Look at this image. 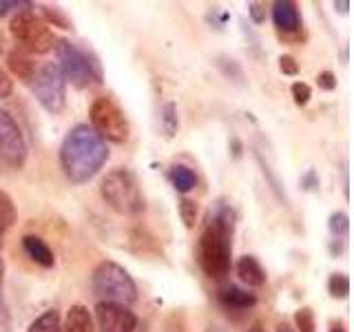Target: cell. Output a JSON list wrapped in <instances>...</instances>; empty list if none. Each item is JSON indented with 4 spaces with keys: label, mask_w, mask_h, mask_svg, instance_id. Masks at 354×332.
<instances>
[{
    "label": "cell",
    "mask_w": 354,
    "mask_h": 332,
    "mask_svg": "<svg viewBox=\"0 0 354 332\" xmlns=\"http://www.w3.org/2000/svg\"><path fill=\"white\" fill-rule=\"evenodd\" d=\"M95 319L102 332H136L138 317L129 306L100 302L95 306Z\"/></svg>",
    "instance_id": "cell-10"
},
{
    "label": "cell",
    "mask_w": 354,
    "mask_h": 332,
    "mask_svg": "<svg viewBox=\"0 0 354 332\" xmlns=\"http://www.w3.org/2000/svg\"><path fill=\"white\" fill-rule=\"evenodd\" d=\"M22 250L27 252V257L42 266V268H53L55 266V255L51 250V246L44 241L40 235H25L22 237Z\"/></svg>",
    "instance_id": "cell-12"
},
{
    "label": "cell",
    "mask_w": 354,
    "mask_h": 332,
    "mask_svg": "<svg viewBox=\"0 0 354 332\" xmlns=\"http://www.w3.org/2000/svg\"><path fill=\"white\" fill-rule=\"evenodd\" d=\"M235 270L239 275V279L248 288H261L266 284V279H268L263 266L259 264V259L254 257V255H243V257L237 261Z\"/></svg>",
    "instance_id": "cell-14"
},
{
    "label": "cell",
    "mask_w": 354,
    "mask_h": 332,
    "mask_svg": "<svg viewBox=\"0 0 354 332\" xmlns=\"http://www.w3.org/2000/svg\"><path fill=\"white\" fill-rule=\"evenodd\" d=\"M3 44H5V42H3V36H0V53H3V49H5Z\"/></svg>",
    "instance_id": "cell-39"
},
{
    "label": "cell",
    "mask_w": 354,
    "mask_h": 332,
    "mask_svg": "<svg viewBox=\"0 0 354 332\" xmlns=\"http://www.w3.org/2000/svg\"><path fill=\"white\" fill-rule=\"evenodd\" d=\"M248 14H250L254 25H261V22H266V5L263 3H250Z\"/></svg>",
    "instance_id": "cell-33"
},
{
    "label": "cell",
    "mask_w": 354,
    "mask_h": 332,
    "mask_svg": "<svg viewBox=\"0 0 354 332\" xmlns=\"http://www.w3.org/2000/svg\"><path fill=\"white\" fill-rule=\"evenodd\" d=\"M60 326H62L60 313L51 308V310H44L42 315L33 319L27 332H60Z\"/></svg>",
    "instance_id": "cell-19"
},
{
    "label": "cell",
    "mask_w": 354,
    "mask_h": 332,
    "mask_svg": "<svg viewBox=\"0 0 354 332\" xmlns=\"http://www.w3.org/2000/svg\"><path fill=\"white\" fill-rule=\"evenodd\" d=\"M7 64H9L11 73H14L18 80L27 82V84H31L33 75H36V69H38L36 62L31 60V55H27L25 51H11L7 55Z\"/></svg>",
    "instance_id": "cell-16"
},
{
    "label": "cell",
    "mask_w": 354,
    "mask_h": 332,
    "mask_svg": "<svg viewBox=\"0 0 354 332\" xmlns=\"http://www.w3.org/2000/svg\"><path fill=\"white\" fill-rule=\"evenodd\" d=\"M272 22L274 29L283 33V36H297L304 27L301 20V11H299V5L292 3V0H277L272 5Z\"/></svg>",
    "instance_id": "cell-11"
},
{
    "label": "cell",
    "mask_w": 354,
    "mask_h": 332,
    "mask_svg": "<svg viewBox=\"0 0 354 332\" xmlns=\"http://www.w3.org/2000/svg\"><path fill=\"white\" fill-rule=\"evenodd\" d=\"M42 16L47 18V25L60 27V29H73V22L66 18V14L58 7H49V5H40Z\"/></svg>",
    "instance_id": "cell-24"
},
{
    "label": "cell",
    "mask_w": 354,
    "mask_h": 332,
    "mask_svg": "<svg viewBox=\"0 0 354 332\" xmlns=\"http://www.w3.org/2000/svg\"><path fill=\"white\" fill-rule=\"evenodd\" d=\"M328 228H330V235L335 237V241H346L348 232H350V217H348V213H343V210L332 213L328 217Z\"/></svg>",
    "instance_id": "cell-20"
},
{
    "label": "cell",
    "mask_w": 354,
    "mask_h": 332,
    "mask_svg": "<svg viewBox=\"0 0 354 332\" xmlns=\"http://www.w3.org/2000/svg\"><path fill=\"white\" fill-rule=\"evenodd\" d=\"M254 160H257V164H259V169H261V173H263V177L268 180V184H270V191L279 197V202H283L286 206H288V197H286V191H283V184L279 182V177H277L274 173H272V169H270V164L266 162L261 155L254 151Z\"/></svg>",
    "instance_id": "cell-22"
},
{
    "label": "cell",
    "mask_w": 354,
    "mask_h": 332,
    "mask_svg": "<svg viewBox=\"0 0 354 332\" xmlns=\"http://www.w3.org/2000/svg\"><path fill=\"white\" fill-rule=\"evenodd\" d=\"M290 93H292V100H295L297 107H306L310 102V98H313V89H310V84L297 80L290 86Z\"/></svg>",
    "instance_id": "cell-27"
},
{
    "label": "cell",
    "mask_w": 354,
    "mask_h": 332,
    "mask_svg": "<svg viewBox=\"0 0 354 332\" xmlns=\"http://www.w3.org/2000/svg\"><path fill=\"white\" fill-rule=\"evenodd\" d=\"M317 84H319V89H324V91H335V89H337V75L332 71H321L319 77H317Z\"/></svg>",
    "instance_id": "cell-29"
},
{
    "label": "cell",
    "mask_w": 354,
    "mask_h": 332,
    "mask_svg": "<svg viewBox=\"0 0 354 332\" xmlns=\"http://www.w3.org/2000/svg\"><path fill=\"white\" fill-rule=\"evenodd\" d=\"M348 7H350V3H348V0H343V3H335V9L339 11V14H343V16L348 14Z\"/></svg>",
    "instance_id": "cell-35"
},
{
    "label": "cell",
    "mask_w": 354,
    "mask_h": 332,
    "mask_svg": "<svg viewBox=\"0 0 354 332\" xmlns=\"http://www.w3.org/2000/svg\"><path fill=\"white\" fill-rule=\"evenodd\" d=\"M100 195H102L106 206L120 215H140L147 208L138 177L133 175V171L124 169V166H118V169L109 171L102 177Z\"/></svg>",
    "instance_id": "cell-3"
},
{
    "label": "cell",
    "mask_w": 354,
    "mask_h": 332,
    "mask_svg": "<svg viewBox=\"0 0 354 332\" xmlns=\"http://www.w3.org/2000/svg\"><path fill=\"white\" fill-rule=\"evenodd\" d=\"M206 332H219V330H217V328H208Z\"/></svg>",
    "instance_id": "cell-40"
},
{
    "label": "cell",
    "mask_w": 354,
    "mask_h": 332,
    "mask_svg": "<svg viewBox=\"0 0 354 332\" xmlns=\"http://www.w3.org/2000/svg\"><path fill=\"white\" fill-rule=\"evenodd\" d=\"M217 302L226 310H248L257 304V295L250 290H243L239 286H224L217 295Z\"/></svg>",
    "instance_id": "cell-13"
},
{
    "label": "cell",
    "mask_w": 354,
    "mask_h": 332,
    "mask_svg": "<svg viewBox=\"0 0 354 332\" xmlns=\"http://www.w3.org/2000/svg\"><path fill=\"white\" fill-rule=\"evenodd\" d=\"M330 332H348V330H346V328H343V324H339V321H337V324H335V326H332V328H330Z\"/></svg>",
    "instance_id": "cell-38"
},
{
    "label": "cell",
    "mask_w": 354,
    "mask_h": 332,
    "mask_svg": "<svg viewBox=\"0 0 354 332\" xmlns=\"http://www.w3.org/2000/svg\"><path fill=\"white\" fill-rule=\"evenodd\" d=\"M31 3H22V0H0V18L7 16L11 9H31Z\"/></svg>",
    "instance_id": "cell-30"
},
{
    "label": "cell",
    "mask_w": 354,
    "mask_h": 332,
    "mask_svg": "<svg viewBox=\"0 0 354 332\" xmlns=\"http://www.w3.org/2000/svg\"><path fill=\"white\" fill-rule=\"evenodd\" d=\"M295 328L297 332H317V321H315V313L313 308H299L295 313Z\"/></svg>",
    "instance_id": "cell-25"
},
{
    "label": "cell",
    "mask_w": 354,
    "mask_h": 332,
    "mask_svg": "<svg viewBox=\"0 0 354 332\" xmlns=\"http://www.w3.org/2000/svg\"><path fill=\"white\" fill-rule=\"evenodd\" d=\"M5 259L0 257V330L7 328V310H5Z\"/></svg>",
    "instance_id": "cell-28"
},
{
    "label": "cell",
    "mask_w": 354,
    "mask_h": 332,
    "mask_svg": "<svg viewBox=\"0 0 354 332\" xmlns=\"http://www.w3.org/2000/svg\"><path fill=\"white\" fill-rule=\"evenodd\" d=\"M91 288L95 297L111 304L129 306L138 299V286L129 275V270L111 259L100 261L95 266V270L91 275Z\"/></svg>",
    "instance_id": "cell-5"
},
{
    "label": "cell",
    "mask_w": 354,
    "mask_h": 332,
    "mask_svg": "<svg viewBox=\"0 0 354 332\" xmlns=\"http://www.w3.org/2000/svg\"><path fill=\"white\" fill-rule=\"evenodd\" d=\"M11 93H14V80L5 69H0V100H7Z\"/></svg>",
    "instance_id": "cell-32"
},
{
    "label": "cell",
    "mask_w": 354,
    "mask_h": 332,
    "mask_svg": "<svg viewBox=\"0 0 354 332\" xmlns=\"http://www.w3.org/2000/svg\"><path fill=\"white\" fill-rule=\"evenodd\" d=\"M169 182L177 193H188L197 186V175L193 169H188L184 164H173L169 169Z\"/></svg>",
    "instance_id": "cell-17"
},
{
    "label": "cell",
    "mask_w": 354,
    "mask_h": 332,
    "mask_svg": "<svg viewBox=\"0 0 354 332\" xmlns=\"http://www.w3.org/2000/svg\"><path fill=\"white\" fill-rule=\"evenodd\" d=\"M180 217H182L186 228H195L197 217H199V206H197V202H193V199H188V197H182L180 199Z\"/></svg>",
    "instance_id": "cell-26"
},
{
    "label": "cell",
    "mask_w": 354,
    "mask_h": 332,
    "mask_svg": "<svg viewBox=\"0 0 354 332\" xmlns=\"http://www.w3.org/2000/svg\"><path fill=\"white\" fill-rule=\"evenodd\" d=\"M106 160V142L88 124H75L60 144V169L71 184L91 182Z\"/></svg>",
    "instance_id": "cell-2"
},
{
    "label": "cell",
    "mask_w": 354,
    "mask_h": 332,
    "mask_svg": "<svg viewBox=\"0 0 354 332\" xmlns=\"http://www.w3.org/2000/svg\"><path fill=\"white\" fill-rule=\"evenodd\" d=\"M246 332H266V328H263V326L259 324V321H257V324H252Z\"/></svg>",
    "instance_id": "cell-37"
},
{
    "label": "cell",
    "mask_w": 354,
    "mask_h": 332,
    "mask_svg": "<svg viewBox=\"0 0 354 332\" xmlns=\"http://www.w3.org/2000/svg\"><path fill=\"white\" fill-rule=\"evenodd\" d=\"M277 332H295V328L290 324H286V321H281V324H277Z\"/></svg>",
    "instance_id": "cell-36"
},
{
    "label": "cell",
    "mask_w": 354,
    "mask_h": 332,
    "mask_svg": "<svg viewBox=\"0 0 354 332\" xmlns=\"http://www.w3.org/2000/svg\"><path fill=\"white\" fill-rule=\"evenodd\" d=\"M88 120H91V129L97 133L104 142H115L122 144L129 140V120L124 111L118 107L111 98H97L88 111Z\"/></svg>",
    "instance_id": "cell-8"
},
{
    "label": "cell",
    "mask_w": 354,
    "mask_h": 332,
    "mask_svg": "<svg viewBox=\"0 0 354 332\" xmlns=\"http://www.w3.org/2000/svg\"><path fill=\"white\" fill-rule=\"evenodd\" d=\"M27 140L22 136L16 118L9 111L0 109V160L9 164L11 169H22L27 162Z\"/></svg>",
    "instance_id": "cell-9"
},
{
    "label": "cell",
    "mask_w": 354,
    "mask_h": 332,
    "mask_svg": "<svg viewBox=\"0 0 354 332\" xmlns=\"http://www.w3.org/2000/svg\"><path fill=\"white\" fill-rule=\"evenodd\" d=\"M279 69H281L283 75H297L299 73V64H297V60L292 58V55L286 53L279 58Z\"/></svg>",
    "instance_id": "cell-31"
},
{
    "label": "cell",
    "mask_w": 354,
    "mask_h": 332,
    "mask_svg": "<svg viewBox=\"0 0 354 332\" xmlns=\"http://www.w3.org/2000/svg\"><path fill=\"white\" fill-rule=\"evenodd\" d=\"M53 49L58 55V69L62 77L73 86L86 89L102 82V66L91 51L80 49L71 40H55Z\"/></svg>",
    "instance_id": "cell-4"
},
{
    "label": "cell",
    "mask_w": 354,
    "mask_h": 332,
    "mask_svg": "<svg viewBox=\"0 0 354 332\" xmlns=\"http://www.w3.org/2000/svg\"><path fill=\"white\" fill-rule=\"evenodd\" d=\"M160 127L166 138H175L177 129H180V120H177V107L175 102H166L160 111Z\"/></svg>",
    "instance_id": "cell-21"
},
{
    "label": "cell",
    "mask_w": 354,
    "mask_h": 332,
    "mask_svg": "<svg viewBox=\"0 0 354 332\" xmlns=\"http://www.w3.org/2000/svg\"><path fill=\"white\" fill-rule=\"evenodd\" d=\"M328 293L335 299H346L350 295V279L346 273H335L328 279Z\"/></svg>",
    "instance_id": "cell-23"
},
{
    "label": "cell",
    "mask_w": 354,
    "mask_h": 332,
    "mask_svg": "<svg viewBox=\"0 0 354 332\" xmlns=\"http://www.w3.org/2000/svg\"><path fill=\"white\" fill-rule=\"evenodd\" d=\"M301 186L306 188V191H317L319 188V177L315 173V169H308L301 177Z\"/></svg>",
    "instance_id": "cell-34"
},
{
    "label": "cell",
    "mask_w": 354,
    "mask_h": 332,
    "mask_svg": "<svg viewBox=\"0 0 354 332\" xmlns=\"http://www.w3.org/2000/svg\"><path fill=\"white\" fill-rule=\"evenodd\" d=\"M60 332H93V317L88 308L75 304L66 310V317L60 326Z\"/></svg>",
    "instance_id": "cell-15"
},
{
    "label": "cell",
    "mask_w": 354,
    "mask_h": 332,
    "mask_svg": "<svg viewBox=\"0 0 354 332\" xmlns=\"http://www.w3.org/2000/svg\"><path fill=\"white\" fill-rule=\"evenodd\" d=\"M16 219H18V210H16L14 199L0 188V237H3L7 230L14 228Z\"/></svg>",
    "instance_id": "cell-18"
},
{
    "label": "cell",
    "mask_w": 354,
    "mask_h": 332,
    "mask_svg": "<svg viewBox=\"0 0 354 332\" xmlns=\"http://www.w3.org/2000/svg\"><path fill=\"white\" fill-rule=\"evenodd\" d=\"M31 91L40 102V107L51 116H58L66 104V80L62 77L58 64L47 62L36 69L31 80Z\"/></svg>",
    "instance_id": "cell-7"
},
{
    "label": "cell",
    "mask_w": 354,
    "mask_h": 332,
    "mask_svg": "<svg viewBox=\"0 0 354 332\" xmlns=\"http://www.w3.org/2000/svg\"><path fill=\"white\" fill-rule=\"evenodd\" d=\"M235 210L224 199L208 210L195 248L199 268L210 279H224L232 266V235H235Z\"/></svg>",
    "instance_id": "cell-1"
},
{
    "label": "cell",
    "mask_w": 354,
    "mask_h": 332,
    "mask_svg": "<svg viewBox=\"0 0 354 332\" xmlns=\"http://www.w3.org/2000/svg\"><path fill=\"white\" fill-rule=\"evenodd\" d=\"M9 31H11V36H14V40L18 42V47L27 55L29 53L42 55V53H49L55 47L53 31L49 29L47 22L31 9L16 11V16L9 22Z\"/></svg>",
    "instance_id": "cell-6"
}]
</instances>
